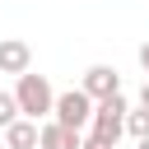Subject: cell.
<instances>
[{"label":"cell","mask_w":149,"mask_h":149,"mask_svg":"<svg viewBox=\"0 0 149 149\" xmlns=\"http://www.w3.org/2000/svg\"><path fill=\"white\" fill-rule=\"evenodd\" d=\"M14 98H19V112L28 116V121H51V112H56V88H51V79L47 74H23V79H14V88H9Z\"/></svg>","instance_id":"6da1fadb"},{"label":"cell","mask_w":149,"mask_h":149,"mask_svg":"<svg viewBox=\"0 0 149 149\" xmlns=\"http://www.w3.org/2000/svg\"><path fill=\"white\" fill-rule=\"evenodd\" d=\"M126 116H130V102H126V93H116V98L98 102V107H93V126H88V140H98V144L116 149V140L126 135Z\"/></svg>","instance_id":"7a4b0ae2"},{"label":"cell","mask_w":149,"mask_h":149,"mask_svg":"<svg viewBox=\"0 0 149 149\" xmlns=\"http://www.w3.org/2000/svg\"><path fill=\"white\" fill-rule=\"evenodd\" d=\"M93 107H98V102H93L84 88H65V93H56V112H51V121H61L65 130H79V135H84V130L93 126Z\"/></svg>","instance_id":"3957f363"},{"label":"cell","mask_w":149,"mask_h":149,"mask_svg":"<svg viewBox=\"0 0 149 149\" xmlns=\"http://www.w3.org/2000/svg\"><path fill=\"white\" fill-rule=\"evenodd\" d=\"M79 88H84L93 102H107V98L121 93V74H116V65H88L84 79H79Z\"/></svg>","instance_id":"277c9868"},{"label":"cell","mask_w":149,"mask_h":149,"mask_svg":"<svg viewBox=\"0 0 149 149\" xmlns=\"http://www.w3.org/2000/svg\"><path fill=\"white\" fill-rule=\"evenodd\" d=\"M28 70H33V47L23 37H0V74L23 79Z\"/></svg>","instance_id":"5b68a950"},{"label":"cell","mask_w":149,"mask_h":149,"mask_svg":"<svg viewBox=\"0 0 149 149\" xmlns=\"http://www.w3.org/2000/svg\"><path fill=\"white\" fill-rule=\"evenodd\" d=\"M37 149H84V135L65 130L61 121H42V144Z\"/></svg>","instance_id":"8992f818"},{"label":"cell","mask_w":149,"mask_h":149,"mask_svg":"<svg viewBox=\"0 0 149 149\" xmlns=\"http://www.w3.org/2000/svg\"><path fill=\"white\" fill-rule=\"evenodd\" d=\"M37 144H42V126L28 121V116L14 121V126L5 130V149H37Z\"/></svg>","instance_id":"52a82bcc"},{"label":"cell","mask_w":149,"mask_h":149,"mask_svg":"<svg viewBox=\"0 0 149 149\" xmlns=\"http://www.w3.org/2000/svg\"><path fill=\"white\" fill-rule=\"evenodd\" d=\"M126 135H130V140H149V107H130V116H126Z\"/></svg>","instance_id":"ba28073f"},{"label":"cell","mask_w":149,"mask_h":149,"mask_svg":"<svg viewBox=\"0 0 149 149\" xmlns=\"http://www.w3.org/2000/svg\"><path fill=\"white\" fill-rule=\"evenodd\" d=\"M14 121H23V112H19V98H14L9 88H0V130H9Z\"/></svg>","instance_id":"9c48e42d"},{"label":"cell","mask_w":149,"mask_h":149,"mask_svg":"<svg viewBox=\"0 0 149 149\" xmlns=\"http://www.w3.org/2000/svg\"><path fill=\"white\" fill-rule=\"evenodd\" d=\"M140 65H144V79H149V42L140 47Z\"/></svg>","instance_id":"30bf717a"},{"label":"cell","mask_w":149,"mask_h":149,"mask_svg":"<svg viewBox=\"0 0 149 149\" xmlns=\"http://www.w3.org/2000/svg\"><path fill=\"white\" fill-rule=\"evenodd\" d=\"M140 107H149V79L140 84Z\"/></svg>","instance_id":"8fae6325"},{"label":"cell","mask_w":149,"mask_h":149,"mask_svg":"<svg viewBox=\"0 0 149 149\" xmlns=\"http://www.w3.org/2000/svg\"><path fill=\"white\" fill-rule=\"evenodd\" d=\"M84 149H107V144H98V140H88V135H84Z\"/></svg>","instance_id":"7c38bea8"},{"label":"cell","mask_w":149,"mask_h":149,"mask_svg":"<svg viewBox=\"0 0 149 149\" xmlns=\"http://www.w3.org/2000/svg\"><path fill=\"white\" fill-rule=\"evenodd\" d=\"M135 149H149V140H135Z\"/></svg>","instance_id":"4fadbf2b"}]
</instances>
